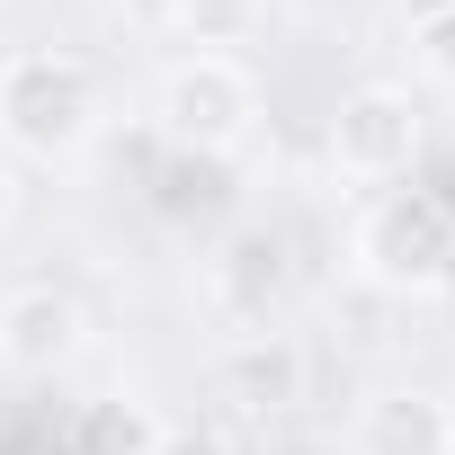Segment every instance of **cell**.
<instances>
[{
  "instance_id": "6da1fadb",
  "label": "cell",
  "mask_w": 455,
  "mask_h": 455,
  "mask_svg": "<svg viewBox=\"0 0 455 455\" xmlns=\"http://www.w3.org/2000/svg\"><path fill=\"white\" fill-rule=\"evenodd\" d=\"M99 116H108V90L81 54L28 45L0 63V143L19 161H81L99 143Z\"/></svg>"
},
{
  "instance_id": "7a4b0ae2",
  "label": "cell",
  "mask_w": 455,
  "mask_h": 455,
  "mask_svg": "<svg viewBox=\"0 0 455 455\" xmlns=\"http://www.w3.org/2000/svg\"><path fill=\"white\" fill-rule=\"evenodd\" d=\"M152 116L179 152H242L251 125H259V81L233 63V54H179L152 90Z\"/></svg>"
},
{
  "instance_id": "3957f363",
  "label": "cell",
  "mask_w": 455,
  "mask_h": 455,
  "mask_svg": "<svg viewBox=\"0 0 455 455\" xmlns=\"http://www.w3.org/2000/svg\"><path fill=\"white\" fill-rule=\"evenodd\" d=\"M357 268L384 286V295H437L455 277V214L419 188H393L366 205L357 223Z\"/></svg>"
},
{
  "instance_id": "277c9868",
  "label": "cell",
  "mask_w": 455,
  "mask_h": 455,
  "mask_svg": "<svg viewBox=\"0 0 455 455\" xmlns=\"http://www.w3.org/2000/svg\"><path fill=\"white\" fill-rule=\"evenodd\" d=\"M331 170L339 179H357V188H393V179H411V161H419V143H428V125H419V99L411 90H393V81H357L339 108H331Z\"/></svg>"
},
{
  "instance_id": "5b68a950",
  "label": "cell",
  "mask_w": 455,
  "mask_h": 455,
  "mask_svg": "<svg viewBox=\"0 0 455 455\" xmlns=\"http://www.w3.org/2000/svg\"><path fill=\"white\" fill-rule=\"evenodd\" d=\"M81 348H90V313L63 286H10V295H0V366H10V375H36L45 384Z\"/></svg>"
},
{
  "instance_id": "8992f818",
  "label": "cell",
  "mask_w": 455,
  "mask_h": 455,
  "mask_svg": "<svg viewBox=\"0 0 455 455\" xmlns=\"http://www.w3.org/2000/svg\"><path fill=\"white\" fill-rule=\"evenodd\" d=\"M348 455H455V411L428 384H384L357 402Z\"/></svg>"
},
{
  "instance_id": "52a82bcc",
  "label": "cell",
  "mask_w": 455,
  "mask_h": 455,
  "mask_svg": "<svg viewBox=\"0 0 455 455\" xmlns=\"http://www.w3.org/2000/svg\"><path fill=\"white\" fill-rule=\"evenodd\" d=\"M223 393H233L242 411H286L304 402V348L268 322V331H242L233 348H223Z\"/></svg>"
},
{
  "instance_id": "ba28073f",
  "label": "cell",
  "mask_w": 455,
  "mask_h": 455,
  "mask_svg": "<svg viewBox=\"0 0 455 455\" xmlns=\"http://www.w3.org/2000/svg\"><path fill=\"white\" fill-rule=\"evenodd\" d=\"M214 295L233 304L251 331H268V304L286 295V242L259 233V223H251V233H233V242H223V259H214Z\"/></svg>"
},
{
  "instance_id": "9c48e42d",
  "label": "cell",
  "mask_w": 455,
  "mask_h": 455,
  "mask_svg": "<svg viewBox=\"0 0 455 455\" xmlns=\"http://www.w3.org/2000/svg\"><path fill=\"white\" fill-rule=\"evenodd\" d=\"M259 19H268V0H179L170 36H188L196 54H233L259 36Z\"/></svg>"
},
{
  "instance_id": "30bf717a",
  "label": "cell",
  "mask_w": 455,
  "mask_h": 455,
  "mask_svg": "<svg viewBox=\"0 0 455 455\" xmlns=\"http://www.w3.org/2000/svg\"><path fill=\"white\" fill-rule=\"evenodd\" d=\"M143 455H233V437H223L214 419H170L143 437Z\"/></svg>"
},
{
  "instance_id": "8fae6325",
  "label": "cell",
  "mask_w": 455,
  "mask_h": 455,
  "mask_svg": "<svg viewBox=\"0 0 455 455\" xmlns=\"http://www.w3.org/2000/svg\"><path fill=\"white\" fill-rule=\"evenodd\" d=\"M411 54H419V72H428V81H446V90H455V10L419 19V28H411Z\"/></svg>"
},
{
  "instance_id": "7c38bea8",
  "label": "cell",
  "mask_w": 455,
  "mask_h": 455,
  "mask_svg": "<svg viewBox=\"0 0 455 455\" xmlns=\"http://www.w3.org/2000/svg\"><path fill=\"white\" fill-rule=\"evenodd\" d=\"M116 19H125V28H143V36H161V28L179 19V0H116Z\"/></svg>"
},
{
  "instance_id": "4fadbf2b",
  "label": "cell",
  "mask_w": 455,
  "mask_h": 455,
  "mask_svg": "<svg viewBox=\"0 0 455 455\" xmlns=\"http://www.w3.org/2000/svg\"><path fill=\"white\" fill-rule=\"evenodd\" d=\"M393 10H402V19L419 28V19H437V10H455V0H393Z\"/></svg>"
},
{
  "instance_id": "5bb4252c",
  "label": "cell",
  "mask_w": 455,
  "mask_h": 455,
  "mask_svg": "<svg viewBox=\"0 0 455 455\" xmlns=\"http://www.w3.org/2000/svg\"><path fill=\"white\" fill-rule=\"evenodd\" d=\"M10 205H19V196H10V170H0V223H10Z\"/></svg>"
},
{
  "instance_id": "9a60e30c",
  "label": "cell",
  "mask_w": 455,
  "mask_h": 455,
  "mask_svg": "<svg viewBox=\"0 0 455 455\" xmlns=\"http://www.w3.org/2000/svg\"><path fill=\"white\" fill-rule=\"evenodd\" d=\"M0 10H19V0H0Z\"/></svg>"
}]
</instances>
